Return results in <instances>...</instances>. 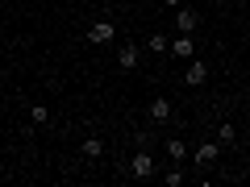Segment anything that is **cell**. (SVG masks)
Segmentation results:
<instances>
[{"label": "cell", "mask_w": 250, "mask_h": 187, "mask_svg": "<svg viewBox=\"0 0 250 187\" xmlns=\"http://www.w3.org/2000/svg\"><path fill=\"white\" fill-rule=\"evenodd\" d=\"M129 175L134 179H154V158L146 150H138L134 158H129Z\"/></svg>", "instance_id": "obj_1"}, {"label": "cell", "mask_w": 250, "mask_h": 187, "mask_svg": "<svg viewBox=\"0 0 250 187\" xmlns=\"http://www.w3.org/2000/svg\"><path fill=\"white\" fill-rule=\"evenodd\" d=\"M217 154H221V142H200L192 158H196V167H213V162H217Z\"/></svg>", "instance_id": "obj_2"}, {"label": "cell", "mask_w": 250, "mask_h": 187, "mask_svg": "<svg viewBox=\"0 0 250 187\" xmlns=\"http://www.w3.org/2000/svg\"><path fill=\"white\" fill-rule=\"evenodd\" d=\"M117 37V29H113V21H96V25L88 29V42H96V46H104V42H113Z\"/></svg>", "instance_id": "obj_3"}, {"label": "cell", "mask_w": 250, "mask_h": 187, "mask_svg": "<svg viewBox=\"0 0 250 187\" xmlns=\"http://www.w3.org/2000/svg\"><path fill=\"white\" fill-rule=\"evenodd\" d=\"M205 79H208V67H205L200 58H192V67L184 71V83H188V88H200Z\"/></svg>", "instance_id": "obj_4"}, {"label": "cell", "mask_w": 250, "mask_h": 187, "mask_svg": "<svg viewBox=\"0 0 250 187\" xmlns=\"http://www.w3.org/2000/svg\"><path fill=\"white\" fill-rule=\"evenodd\" d=\"M175 25H179V34H192V29L200 25V13L196 9H179L175 13Z\"/></svg>", "instance_id": "obj_5"}, {"label": "cell", "mask_w": 250, "mask_h": 187, "mask_svg": "<svg viewBox=\"0 0 250 187\" xmlns=\"http://www.w3.org/2000/svg\"><path fill=\"white\" fill-rule=\"evenodd\" d=\"M138 58H142V54H138V46H129V42H125V46H121V54H117L121 71H134V67H138Z\"/></svg>", "instance_id": "obj_6"}, {"label": "cell", "mask_w": 250, "mask_h": 187, "mask_svg": "<svg viewBox=\"0 0 250 187\" xmlns=\"http://www.w3.org/2000/svg\"><path fill=\"white\" fill-rule=\"evenodd\" d=\"M192 46H196L192 34H179L175 42H171V54H175V58H192Z\"/></svg>", "instance_id": "obj_7"}, {"label": "cell", "mask_w": 250, "mask_h": 187, "mask_svg": "<svg viewBox=\"0 0 250 187\" xmlns=\"http://www.w3.org/2000/svg\"><path fill=\"white\" fill-rule=\"evenodd\" d=\"M146 112H150V121H167V116H171V104H167V100L159 96V100H154L150 108H146Z\"/></svg>", "instance_id": "obj_8"}, {"label": "cell", "mask_w": 250, "mask_h": 187, "mask_svg": "<svg viewBox=\"0 0 250 187\" xmlns=\"http://www.w3.org/2000/svg\"><path fill=\"white\" fill-rule=\"evenodd\" d=\"M80 150H83V158H100V154H104V142H100V137H88Z\"/></svg>", "instance_id": "obj_9"}, {"label": "cell", "mask_w": 250, "mask_h": 187, "mask_svg": "<svg viewBox=\"0 0 250 187\" xmlns=\"http://www.w3.org/2000/svg\"><path fill=\"white\" fill-rule=\"evenodd\" d=\"M146 46H150L154 54H167V50H171V42H167L163 34H150V37H146Z\"/></svg>", "instance_id": "obj_10"}, {"label": "cell", "mask_w": 250, "mask_h": 187, "mask_svg": "<svg viewBox=\"0 0 250 187\" xmlns=\"http://www.w3.org/2000/svg\"><path fill=\"white\" fill-rule=\"evenodd\" d=\"M167 154H171L175 162H184V158H188V146L179 142V137H171V142H167Z\"/></svg>", "instance_id": "obj_11"}, {"label": "cell", "mask_w": 250, "mask_h": 187, "mask_svg": "<svg viewBox=\"0 0 250 187\" xmlns=\"http://www.w3.org/2000/svg\"><path fill=\"white\" fill-rule=\"evenodd\" d=\"M29 121H34V125H46V121H50V108L34 104V108H29Z\"/></svg>", "instance_id": "obj_12"}, {"label": "cell", "mask_w": 250, "mask_h": 187, "mask_svg": "<svg viewBox=\"0 0 250 187\" xmlns=\"http://www.w3.org/2000/svg\"><path fill=\"white\" fill-rule=\"evenodd\" d=\"M233 137H238V133H233V125H229V121H225V125H221V129H217V142H221V146H229V142H233Z\"/></svg>", "instance_id": "obj_13"}, {"label": "cell", "mask_w": 250, "mask_h": 187, "mask_svg": "<svg viewBox=\"0 0 250 187\" xmlns=\"http://www.w3.org/2000/svg\"><path fill=\"white\" fill-rule=\"evenodd\" d=\"M163 183H167V187H179V183H184V170H179V167H171L167 175H163Z\"/></svg>", "instance_id": "obj_14"}, {"label": "cell", "mask_w": 250, "mask_h": 187, "mask_svg": "<svg viewBox=\"0 0 250 187\" xmlns=\"http://www.w3.org/2000/svg\"><path fill=\"white\" fill-rule=\"evenodd\" d=\"M163 4H167V9H175V4H179V0H163Z\"/></svg>", "instance_id": "obj_15"}]
</instances>
